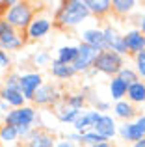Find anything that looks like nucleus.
Returning a JSON list of instances; mask_svg holds the SVG:
<instances>
[{
	"label": "nucleus",
	"mask_w": 145,
	"mask_h": 147,
	"mask_svg": "<svg viewBox=\"0 0 145 147\" xmlns=\"http://www.w3.org/2000/svg\"><path fill=\"white\" fill-rule=\"evenodd\" d=\"M0 100H4L9 108H21L28 104L19 88H6V86L0 88Z\"/></svg>",
	"instance_id": "obj_18"
},
{
	"label": "nucleus",
	"mask_w": 145,
	"mask_h": 147,
	"mask_svg": "<svg viewBox=\"0 0 145 147\" xmlns=\"http://www.w3.org/2000/svg\"><path fill=\"white\" fill-rule=\"evenodd\" d=\"M56 144H58V140L54 138V134L47 129H41V127L34 129L30 138L24 142L26 147H56Z\"/></svg>",
	"instance_id": "obj_14"
},
{
	"label": "nucleus",
	"mask_w": 145,
	"mask_h": 147,
	"mask_svg": "<svg viewBox=\"0 0 145 147\" xmlns=\"http://www.w3.org/2000/svg\"><path fill=\"white\" fill-rule=\"evenodd\" d=\"M140 114H142V112L138 110V106H134V104H132L130 100H127V99L112 104V115L115 119H119V121H123V123L134 121Z\"/></svg>",
	"instance_id": "obj_13"
},
{
	"label": "nucleus",
	"mask_w": 145,
	"mask_h": 147,
	"mask_svg": "<svg viewBox=\"0 0 145 147\" xmlns=\"http://www.w3.org/2000/svg\"><path fill=\"white\" fill-rule=\"evenodd\" d=\"M136 0H112V13L117 17H127L136 9Z\"/></svg>",
	"instance_id": "obj_26"
},
{
	"label": "nucleus",
	"mask_w": 145,
	"mask_h": 147,
	"mask_svg": "<svg viewBox=\"0 0 145 147\" xmlns=\"http://www.w3.org/2000/svg\"><path fill=\"white\" fill-rule=\"evenodd\" d=\"M52 28H54V15L36 13L34 21L26 28L24 37H26V41H41L52 32Z\"/></svg>",
	"instance_id": "obj_4"
},
{
	"label": "nucleus",
	"mask_w": 145,
	"mask_h": 147,
	"mask_svg": "<svg viewBox=\"0 0 145 147\" xmlns=\"http://www.w3.org/2000/svg\"><path fill=\"white\" fill-rule=\"evenodd\" d=\"M138 28L145 34V15H142V17H140V21H138Z\"/></svg>",
	"instance_id": "obj_36"
},
{
	"label": "nucleus",
	"mask_w": 145,
	"mask_h": 147,
	"mask_svg": "<svg viewBox=\"0 0 145 147\" xmlns=\"http://www.w3.org/2000/svg\"><path fill=\"white\" fill-rule=\"evenodd\" d=\"M123 37H125V43H127L128 54L136 56V54H140L142 50H145V34L140 28L127 30V32L123 34Z\"/></svg>",
	"instance_id": "obj_16"
},
{
	"label": "nucleus",
	"mask_w": 145,
	"mask_h": 147,
	"mask_svg": "<svg viewBox=\"0 0 145 147\" xmlns=\"http://www.w3.org/2000/svg\"><path fill=\"white\" fill-rule=\"evenodd\" d=\"M65 97V91L58 86L56 82H45L39 90L36 91V97H34L32 104L34 106H58L60 102Z\"/></svg>",
	"instance_id": "obj_5"
},
{
	"label": "nucleus",
	"mask_w": 145,
	"mask_h": 147,
	"mask_svg": "<svg viewBox=\"0 0 145 147\" xmlns=\"http://www.w3.org/2000/svg\"><path fill=\"white\" fill-rule=\"evenodd\" d=\"M50 75L54 76L56 80H69L75 75H78V73L75 71V67H72V65H65V63H62V61L54 60L50 63Z\"/></svg>",
	"instance_id": "obj_23"
},
{
	"label": "nucleus",
	"mask_w": 145,
	"mask_h": 147,
	"mask_svg": "<svg viewBox=\"0 0 145 147\" xmlns=\"http://www.w3.org/2000/svg\"><path fill=\"white\" fill-rule=\"evenodd\" d=\"M127 65V58L121 56L117 52L112 50H104L99 54L97 61H95V69L99 71V75H106V76H117L121 73V69Z\"/></svg>",
	"instance_id": "obj_3"
},
{
	"label": "nucleus",
	"mask_w": 145,
	"mask_h": 147,
	"mask_svg": "<svg viewBox=\"0 0 145 147\" xmlns=\"http://www.w3.org/2000/svg\"><path fill=\"white\" fill-rule=\"evenodd\" d=\"M130 147H145V140H140V142H136V144H132Z\"/></svg>",
	"instance_id": "obj_38"
},
{
	"label": "nucleus",
	"mask_w": 145,
	"mask_h": 147,
	"mask_svg": "<svg viewBox=\"0 0 145 147\" xmlns=\"http://www.w3.org/2000/svg\"><path fill=\"white\" fill-rule=\"evenodd\" d=\"M9 65H11L9 52H6V50H0V69H7Z\"/></svg>",
	"instance_id": "obj_33"
},
{
	"label": "nucleus",
	"mask_w": 145,
	"mask_h": 147,
	"mask_svg": "<svg viewBox=\"0 0 145 147\" xmlns=\"http://www.w3.org/2000/svg\"><path fill=\"white\" fill-rule=\"evenodd\" d=\"M56 147H78V145L72 144V142H71V140H67V138H63V140H58Z\"/></svg>",
	"instance_id": "obj_34"
},
{
	"label": "nucleus",
	"mask_w": 145,
	"mask_h": 147,
	"mask_svg": "<svg viewBox=\"0 0 145 147\" xmlns=\"http://www.w3.org/2000/svg\"><path fill=\"white\" fill-rule=\"evenodd\" d=\"M80 43H86L89 47L97 49L99 52H104L106 49V39H104V30L101 26H87L80 32Z\"/></svg>",
	"instance_id": "obj_11"
},
{
	"label": "nucleus",
	"mask_w": 145,
	"mask_h": 147,
	"mask_svg": "<svg viewBox=\"0 0 145 147\" xmlns=\"http://www.w3.org/2000/svg\"><path fill=\"white\" fill-rule=\"evenodd\" d=\"M43 75L39 71H26L21 75V91L24 95L26 102L32 104L34 97H36V91L43 86Z\"/></svg>",
	"instance_id": "obj_9"
},
{
	"label": "nucleus",
	"mask_w": 145,
	"mask_h": 147,
	"mask_svg": "<svg viewBox=\"0 0 145 147\" xmlns=\"http://www.w3.org/2000/svg\"><path fill=\"white\" fill-rule=\"evenodd\" d=\"M24 45H26V37L19 30H13V32H7L4 36H0V50L15 52V50H21Z\"/></svg>",
	"instance_id": "obj_17"
},
{
	"label": "nucleus",
	"mask_w": 145,
	"mask_h": 147,
	"mask_svg": "<svg viewBox=\"0 0 145 147\" xmlns=\"http://www.w3.org/2000/svg\"><path fill=\"white\" fill-rule=\"evenodd\" d=\"M78 58V45H62L56 50V58L54 60L62 61L65 65H72Z\"/></svg>",
	"instance_id": "obj_24"
},
{
	"label": "nucleus",
	"mask_w": 145,
	"mask_h": 147,
	"mask_svg": "<svg viewBox=\"0 0 145 147\" xmlns=\"http://www.w3.org/2000/svg\"><path fill=\"white\" fill-rule=\"evenodd\" d=\"M95 147H112V142H106V144H99V145H95Z\"/></svg>",
	"instance_id": "obj_39"
},
{
	"label": "nucleus",
	"mask_w": 145,
	"mask_h": 147,
	"mask_svg": "<svg viewBox=\"0 0 145 147\" xmlns=\"http://www.w3.org/2000/svg\"><path fill=\"white\" fill-rule=\"evenodd\" d=\"M9 110H11V108L7 106V104L4 102V100H0V112H2V114L6 115V114H7V112H9Z\"/></svg>",
	"instance_id": "obj_35"
},
{
	"label": "nucleus",
	"mask_w": 145,
	"mask_h": 147,
	"mask_svg": "<svg viewBox=\"0 0 145 147\" xmlns=\"http://www.w3.org/2000/svg\"><path fill=\"white\" fill-rule=\"evenodd\" d=\"M52 56H50V52L48 50H37L36 54H34V65H37V67H50V63H52Z\"/></svg>",
	"instance_id": "obj_29"
},
{
	"label": "nucleus",
	"mask_w": 145,
	"mask_h": 147,
	"mask_svg": "<svg viewBox=\"0 0 145 147\" xmlns=\"http://www.w3.org/2000/svg\"><path fill=\"white\" fill-rule=\"evenodd\" d=\"M106 138H102L101 134H97L95 130H87L80 136V145H86V147H95L99 144H106Z\"/></svg>",
	"instance_id": "obj_28"
},
{
	"label": "nucleus",
	"mask_w": 145,
	"mask_h": 147,
	"mask_svg": "<svg viewBox=\"0 0 145 147\" xmlns=\"http://www.w3.org/2000/svg\"><path fill=\"white\" fill-rule=\"evenodd\" d=\"M80 114H82L80 110L71 108L69 104H65L63 100L58 104V106H54V115H56V119H58L60 123H63V125H72Z\"/></svg>",
	"instance_id": "obj_19"
},
{
	"label": "nucleus",
	"mask_w": 145,
	"mask_h": 147,
	"mask_svg": "<svg viewBox=\"0 0 145 147\" xmlns=\"http://www.w3.org/2000/svg\"><path fill=\"white\" fill-rule=\"evenodd\" d=\"M108 91H110V99L113 102H119V100L127 99L128 93V84L125 80H121L119 76H112L108 82Z\"/></svg>",
	"instance_id": "obj_20"
},
{
	"label": "nucleus",
	"mask_w": 145,
	"mask_h": 147,
	"mask_svg": "<svg viewBox=\"0 0 145 147\" xmlns=\"http://www.w3.org/2000/svg\"><path fill=\"white\" fill-rule=\"evenodd\" d=\"M99 50L89 47V45L86 43H78V58H76V61L72 63V67H75V71L78 73V75H86L89 69L95 67V61H97L99 58Z\"/></svg>",
	"instance_id": "obj_8"
},
{
	"label": "nucleus",
	"mask_w": 145,
	"mask_h": 147,
	"mask_svg": "<svg viewBox=\"0 0 145 147\" xmlns=\"http://www.w3.org/2000/svg\"><path fill=\"white\" fill-rule=\"evenodd\" d=\"M78 147H86V145H78Z\"/></svg>",
	"instance_id": "obj_40"
},
{
	"label": "nucleus",
	"mask_w": 145,
	"mask_h": 147,
	"mask_svg": "<svg viewBox=\"0 0 145 147\" xmlns=\"http://www.w3.org/2000/svg\"><path fill=\"white\" fill-rule=\"evenodd\" d=\"M93 75H99V71H97L95 67H93V69H89V71L86 73V76H93Z\"/></svg>",
	"instance_id": "obj_37"
},
{
	"label": "nucleus",
	"mask_w": 145,
	"mask_h": 147,
	"mask_svg": "<svg viewBox=\"0 0 145 147\" xmlns=\"http://www.w3.org/2000/svg\"><path fill=\"white\" fill-rule=\"evenodd\" d=\"M36 119H37L36 108H34L32 104H24V106H21V108H11V110L4 115V125H11V127H15V129L26 127V125L34 127Z\"/></svg>",
	"instance_id": "obj_7"
},
{
	"label": "nucleus",
	"mask_w": 145,
	"mask_h": 147,
	"mask_svg": "<svg viewBox=\"0 0 145 147\" xmlns=\"http://www.w3.org/2000/svg\"><path fill=\"white\" fill-rule=\"evenodd\" d=\"M117 129H119V125H117V119L113 117L112 114H102L93 130H95L97 134H101L102 138H106L108 142H112L113 138L117 136Z\"/></svg>",
	"instance_id": "obj_15"
},
{
	"label": "nucleus",
	"mask_w": 145,
	"mask_h": 147,
	"mask_svg": "<svg viewBox=\"0 0 145 147\" xmlns=\"http://www.w3.org/2000/svg\"><path fill=\"white\" fill-rule=\"evenodd\" d=\"M86 6L91 17L97 19H104L108 13H112V0H86Z\"/></svg>",
	"instance_id": "obj_22"
},
{
	"label": "nucleus",
	"mask_w": 145,
	"mask_h": 147,
	"mask_svg": "<svg viewBox=\"0 0 145 147\" xmlns=\"http://www.w3.org/2000/svg\"><path fill=\"white\" fill-rule=\"evenodd\" d=\"M91 17L86 0H63L54 11V26L62 30H72L84 24Z\"/></svg>",
	"instance_id": "obj_1"
},
{
	"label": "nucleus",
	"mask_w": 145,
	"mask_h": 147,
	"mask_svg": "<svg viewBox=\"0 0 145 147\" xmlns=\"http://www.w3.org/2000/svg\"><path fill=\"white\" fill-rule=\"evenodd\" d=\"M101 112H97L95 108H86V110L82 112V114L76 117V121L72 123V130L75 132H78V134H84V132H87V130H93L95 129V125H97V121L101 119Z\"/></svg>",
	"instance_id": "obj_12"
},
{
	"label": "nucleus",
	"mask_w": 145,
	"mask_h": 147,
	"mask_svg": "<svg viewBox=\"0 0 145 147\" xmlns=\"http://www.w3.org/2000/svg\"><path fill=\"white\" fill-rule=\"evenodd\" d=\"M117 76H119L121 80H125L128 86H130V84H134L136 80H140V76H138V73H136V69H134V67H130V65H125V67L121 69V73H119Z\"/></svg>",
	"instance_id": "obj_30"
},
{
	"label": "nucleus",
	"mask_w": 145,
	"mask_h": 147,
	"mask_svg": "<svg viewBox=\"0 0 145 147\" xmlns=\"http://www.w3.org/2000/svg\"><path fill=\"white\" fill-rule=\"evenodd\" d=\"M6 11H4V19L13 26L15 30L24 34L26 28L30 26V22L36 17V9L32 7L30 2H21V0H7Z\"/></svg>",
	"instance_id": "obj_2"
},
{
	"label": "nucleus",
	"mask_w": 145,
	"mask_h": 147,
	"mask_svg": "<svg viewBox=\"0 0 145 147\" xmlns=\"http://www.w3.org/2000/svg\"><path fill=\"white\" fill-rule=\"evenodd\" d=\"M102 30H104L106 49H108V50H112V52H117V54H121V56H125V58H127L128 49H127V43H125L123 34H121V32H119V30H117L113 24H110V22L102 26Z\"/></svg>",
	"instance_id": "obj_10"
},
{
	"label": "nucleus",
	"mask_w": 145,
	"mask_h": 147,
	"mask_svg": "<svg viewBox=\"0 0 145 147\" xmlns=\"http://www.w3.org/2000/svg\"><path fill=\"white\" fill-rule=\"evenodd\" d=\"M112 147H115V145H112Z\"/></svg>",
	"instance_id": "obj_41"
},
{
	"label": "nucleus",
	"mask_w": 145,
	"mask_h": 147,
	"mask_svg": "<svg viewBox=\"0 0 145 147\" xmlns=\"http://www.w3.org/2000/svg\"><path fill=\"white\" fill-rule=\"evenodd\" d=\"M63 102L69 104L75 110L84 112L87 108V95H86V91H69V93H65V97H63Z\"/></svg>",
	"instance_id": "obj_25"
},
{
	"label": "nucleus",
	"mask_w": 145,
	"mask_h": 147,
	"mask_svg": "<svg viewBox=\"0 0 145 147\" xmlns=\"http://www.w3.org/2000/svg\"><path fill=\"white\" fill-rule=\"evenodd\" d=\"M127 100H130L134 106H145V80H136L128 86Z\"/></svg>",
	"instance_id": "obj_21"
},
{
	"label": "nucleus",
	"mask_w": 145,
	"mask_h": 147,
	"mask_svg": "<svg viewBox=\"0 0 145 147\" xmlns=\"http://www.w3.org/2000/svg\"><path fill=\"white\" fill-rule=\"evenodd\" d=\"M117 136L121 138V142L130 145L140 140H145V112L140 114L134 121L121 123L119 129H117Z\"/></svg>",
	"instance_id": "obj_6"
},
{
	"label": "nucleus",
	"mask_w": 145,
	"mask_h": 147,
	"mask_svg": "<svg viewBox=\"0 0 145 147\" xmlns=\"http://www.w3.org/2000/svg\"><path fill=\"white\" fill-rule=\"evenodd\" d=\"M134 69H136L140 78L145 80V50H142L140 54L134 56Z\"/></svg>",
	"instance_id": "obj_31"
},
{
	"label": "nucleus",
	"mask_w": 145,
	"mask_h": 147,
	"mask_svg": "<svg viewBox=\"0 0 145 147\" xmlns=\"http://www.w3.org/2000/svg\"><path fill=\"white\" fill-rule=\"evenodd\" d=\"M21 140L19 138V132H17V129L15 127H11V125H0V144L2 145H13V144H17V142Z\"/></svg>",
	"instance_id": "obj_27"
},
{
	"label": "nucleus",
	"mask_w": 145,
	"mask_h": 147,
	"mask_svg": "<svg viewBox=\"0 0 145 147\" xmlns=\"http://www.w3.org/2000/svg\"><path fill=\"white\" fill-rule=\"evenodd\" d=\"M91 108H95V110L101 112V114H108V110H112V104H110L108 100H101V99H97L93 104H91Z\"/></svg>",
	"instance_id": "obj_32"
}]
</instances>
